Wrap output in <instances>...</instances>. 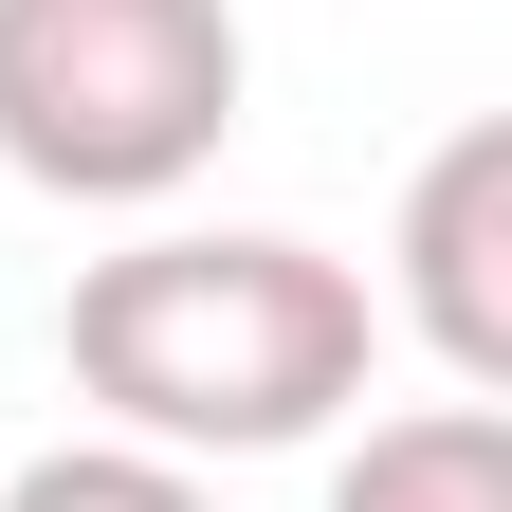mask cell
Segmentation results:
<instances>
[{
    "label": "cell",
    "mask_w": 512,
    "mask_h": 512,
    "mask_svg": "<svg viewBox=\"0 0 512 512\" xmlns=\"http://www.w3.org/2000/svg\"><path fill=\"white\" fill-rule=\"evenodd\" d=\"M55 348L74 384L110 403V439H147V458H293V439H330L384 366V293L348 275L330 238H128L74 275L55 311Z\"/></svg>",
    "instance_id": "6da1fadb"
},
{
    "label": "cell",
    "mask_w": 512,
    "mask_h": 512,
    "mask_svg": "<svg viewBox=\"0 0 512 512\" xmlns=\"http://www.w3.org/2000/svg\"><path fill=\"white\" fill-rule=\"evenodd\" d=\"M256 92L238 0H0V165L37 202H165Z\"/></svg>",
    "instance_id": "7a4b0ae2"
},
{
    "label": "cell",
    "mask_w": 512,
    "mask_h": 512,
    "mask_svg": "<svg viewBox=\"0 0 512 512\" xmlns=\"http://www.w3.org/2000/svg\"><path fill=\"white\" fill-rule=\"evenodd\" d=\"M403 330L439 348L458 403L512 384V128H458L403 183Z\"/></svg>",
    "instance_id": "3957f363"
},
{
    "label": "cell",
    "mask_w": 512,
    "mask_h": 512,
    "mask_svg": "<svg viewBox=\"0 0 512 512\" xmlns=\"http://www.w3.org/2000/svg\"><path fill=\"white\" fill-rule=\"evenodd\" d=\"M330 512H512V421H494V403L366 421V458L330 476Z\"/></svg>",
    "instance_id": "277c9868"
},
{
    "label": "cell",
    "mask_w": 512,
    "mask_h": 512,
    "mask_svg": "<svg viewBox=\"0 0 512 512\" xmlns=\"http://www.w3.org/2000/svg\"><path fill=\"white\" fill-rule=\"evenodd\" d=\"M0 512H220L183 458H147V439H55V458L0 476Z\"/></svg>",
    "instance_id": "5b68a950"
}]
</instances>
